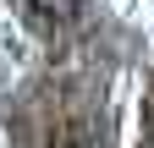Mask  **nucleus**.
Here are the masks:
<instances>
[{
    "instance_id": "1",
    "label": "nucleus",
    "mask_w": 154,
    "mask_h": 148,
    "mask_svg": "<svg viewBox=\"0 0 154 148\" xmlns=\"http://www.w3.org/2000/svg\"><path fill=\"white\" fill-rule=\"evenodd\" d=\"M77 6H83V0H33L38 16H77Z\"/></svg>"
}]
</instances>
